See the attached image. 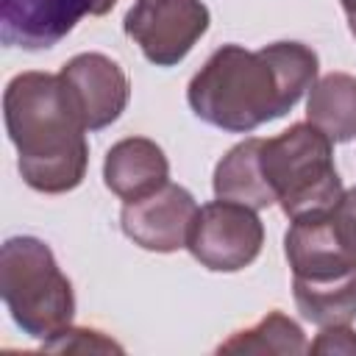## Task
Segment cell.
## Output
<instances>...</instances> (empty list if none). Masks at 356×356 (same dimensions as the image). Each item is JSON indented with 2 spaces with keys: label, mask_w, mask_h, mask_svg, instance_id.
Listing matches in <instances>:
<instances>
[{
  "label": "cell",
  "mask_w": 356,
  "mask_h": 356,
  "mask_svg": "<svg viewBox=\"0 0 356 356\" xmlns=\"http://www.w3.org/2000/svg\"><path fill=\"white\" fill-rule=\"evenodd\" d=\"M306 122L320 128L334 145L356 139V75L328 72L317 78L306 97Z\"/></svg>",
  "instance_id": "14"
},
{
  "label": "cell",
  "mask_w": 356,
  "mask_h": 356,
  "mask_svg": "<svg viewBox=\"0 0 356 356\" xmlns=\"http://www.w3.org/2000/svg\"><path fill=\"white\" fill-rule=\"evenodd\" d=\"M114 6H117V0H92L89 14H92V17H103V14H108Z\"/></svg>",
  "instance_id": "20"
},
{
  "label": "cell",
  "mask_w": 356,
  "mask_h": 356,
  "mask_svg": "<svg viewBox=\"0 0 356 356\" xmlns=\"http://www.w3.org/2000/svg\"><path fill=\"white\" fill-rule=\"evenodd\" d=\"M309 353H339L356 356V331L350 325H325L309 342Z\"/></svg>",
  "instance_id": "17"
},
{
  "label": "cell",
  "mask_w": 356,
  "mask_h": 356,
  "mask_svg": "<svg viewBox=\"0 0 356 356\" xmlns=\"http://www.w3.org/2000/svg\"><path fill=\"white\" fill-rule=\"evenodd\" d=\"M220 353H278V356H300L309 353V342L303 328L286 317L284 312L264 314L256 325L231 334L220 348Z\"/></svg>",
  "instance_id": "15"
},
{
  "label": "cell",
  "mask_w": 356,
  "mask_h": 356,
  "mask_svg": "<svg viewBox=\"0 0 356 356\" xmlns=\"http://www.w3.org/2000/svg\"><path fill=\"white\" fill-rule=\"evenodd\" d=\"M300 317L317 328L350 325L356 320V267L331 278H292Z\"/></svg>",
  "instance_id": "13"
},
{
  "label": "cell",
  "mask_w": 356,
  "mask_h": 356,
  "mask_svg": "<svg viewBox=\"0 0 356 356\" xmlns=\"http://www.w3.org/2000/svg\"><path fill=\"white\" fill-rule=\"evenodd\" d=\"M197 209L200 206L186 186L167 181L153 195L122 203L120 228L142 250L175 253L186 248Z\"/></svg>",
  "instance_id": "7"
},
{
  "label": "cell",
  "mask_w": 356,
  "mask_h": 356,
  "mask_svg": "<svg viewBox=\"0 0 356 356\" xmlns=\"http://www.w3.org/2000/svg\"><path fill=\"white\" fill-rule=\"evenodd\" d=\"M345 17H348V28H350V36L356 39V0H339Z\"/></svg>",
  "instance_id": "19"
},
{
  "label": "cell",
  "mask_w": 356,
  "mask_h": 356,
  "mask_svg": "<svg viewBox=\"0 0 356 356\" xmlns=\"http://www.w3.org/2000/svg\"><path fill=\"white\" fill-rule=\"evenodd\" d=\"M317 72V53L303 42H273L259 50L222 44L192 75L186 103L211 128L250 134L292 111Z\"/></svg>",
  "instance_id": "1"
},
{
  "label": "cell",
  "mask_w": 356,
  "mask_h": 356,
  "mask_svg": "<svg viewBox=\"0 0 356 356\" xmlns=\"http://www.w3.org/2000/svg\"><path fill=\"white\" fill-rule=\"evenodd\" d=\"M211 189H214V197L234 200L256 211L275 206V195L270 192L264 172H261V139L259 136L236 142L217 161Z\"/></svg>",
  "instance_id": "12"
},
{
  "label": "cell",
  "mask_w": 356,
  "mask_h": 356,
  "mask_svg": "<svg viewBox=\"0 0 356 356\" xmlns=\"http://www.w3.org/2000/svg\"><path fill=\"white\" fill-rule=\"evenodd\" d=\"M0 295L14 325L47 342L75 317V292L47 242L8 236L0 248Z\"/></svg>",
  "instance_id": "3"
},
{
  "label": "cell",
  "mask_w": 356,
  "mask_h": 356,
  "mask_svg": "<svg viewBox=\"0 0 356 356\" xmlns=\"http://www.w3.org/2000/svg\"><path fill=\"white\" fill-rule=\"evenodd\" d=\"M92 0H0V42L19 50L56 47L83 14Z\"/></svg>",
  "instance_id": "10"
},
{
  "label": "cell",
  "mask_w": 356,
  "mask_h": 356,
  "mask_svg": "<svg viewBox=\"0 0 356 356\" xmlns=\"http://www.w3.org/2000/svg\"><path fill=\"white\" fill-rule=\"evenodd\" d=\"M86 131H103L117 122L131 100L125 70L106 53H78L58 70Z\"/></svg>",
  "instance_id": "8"
},
{
  "label": "cell",
  "mask_w": 356,
  "mask_h": 356,
  "mask_svg": "<svg viewBox=\"0 0 356 356\" xmlns=\"http://www.w3.org/2000/svg\"><path fill=\"white\" fill-rule=\"evenodd\" d=\"M264 245L259 211L234 200H209L197 209L186 250L211 273H239L250 267Z\"/></svg>",
  "instance_id": "5"
},
{
  "label": "cell",
  "mask_w": 356,
  "mask_h": 356,
  "mask_svg": "<svg viewBox=\"0 0 356 356\" xmlns=\"http://www.w3.org/2000/svg\"><path fill=\"white\" fill-rule=\"evenodd\" d=\"M44 350H122L114 339L103 337L100 331L95 328H75V325H67L64 331H58L56 337H50L47 342H42Z\"/></svg>",
  "instance_id": "16"
},
{
  "label": "cell",
  "mask_w": 356,
  "mask_h": 356,
  "mask_svg": "<svg viewBox=\"0 0 356 356\" xmlns=\"http://www.w3.org/2000/svg\"><path fill=\"white\" fill-rule=\"evenodd\" d=\"M209 22L203 0H134L122 31L150 64L175 67L200 42Z\"/></svg>",
  "instance_id": "6"
},
{
  "label": "cell",
  "mask_w": 356,
  "mask_h": 356,
  "mask_svg": "<svg viewBox=\"0 0 356 356\" xmlns=\"http://www.w3.org/2000/svg\"><path fill=\"white\" fill-rule=\"evenodd\" d=\"M261 172L289 220L331 211L345 192L334 142L312 122H295L278 136L261 139Z\"/></svg>",
  "instance_id": "4"
},
{
  "label": "cell",
  "mask_w": 356,
  "mask_h": 356,
  "mask_svg": "<svg viewBox=\"0 0 356 356\" xmlns=\"http://www.w3.org/2000/svg\"><path fill=\"white\" fill-rule=\"evenodd\" d=\"M284 256L292 278H331L356 267V248L342 231L334 209L289 220Z\"/></svg>",
  "instance_id": "9"
},
{
  "label": "cell",
  "mask_w": 356,
  "mask_h": 356,
  "mask_svg": "<svg viewBox=\"0 0 356 356\" xmlns=\"http://www.w3.org/2000/svg\"><path fill=\"white\" fill-rule=\"evenodd\" d=\"M170 181L164 150L147 136H125L114 142L103 161V184L122 203L153 195Z\"/></svg>",
  "instance_id": "11"
},
{
  "label": "cell",
  "mask_w": 356,
  "mask_h": 356,
  "mask_svg": "<svg viewBox=\"0 0 356 356\" xmlns=\"http://www.w3.org/2000/svg\"><path fill=\"white\" fill-rule=\"evenodd\" d=\"M334 214H337V220H339L342 231L348 234L350 245L356 248V186H350V189H345V192H342L339 203L334 206Z\"/></svg>",
  "instance_id": "18"
},
{
  "label": "cell",
  "mask_w": 356,
  "mask_h": 356,
  "mask_svg": "<svg viewBox=\"0 0 356 356\" xmlns=\"http://www.w3.org/2000/svg\"><path fill=\"white\" fill-rule=\"evenodd\" d=\"M6 134L22 181L44 195L72 192L89 167L86 125L58 72H19L3 92Z\"/></svg>",
  "instance_id": "2"
}]
</instances>
